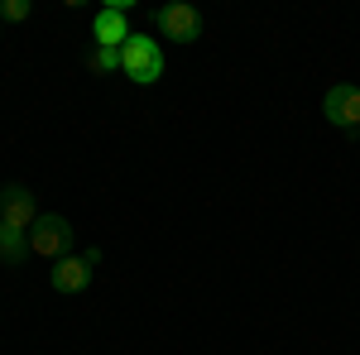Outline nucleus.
<instances>
[{
  "label": "nucleus",
  "instance_id": "nucleus-1",
  "mask_svg": "<svg viewBox=\"0 0 360 355\" xmlns=\"http://www.w3.org/2000/svg\"><path fill=\"white\" fill-rule=\"evenodd\" d=\"M120 72L135 86H154L164 77V44L149 39V34H130L125 49H120Z\"/></svg>",
  "mask_w": 360,
  "mask_h": 355
},
{
  "label": "nucleus",
  "instance_id": "nucleus-2",
  "mask_svg": "<svg viewBox=\"0 0 360 355\" xmlns=\"http://www.w3.org/2000/svg\"><path fill=\"white\" fill-rule=\"evenodd\" d=\"M68 250H72V226H68V217H53V212H49V217H39L29 226V254L58 264Z\"/></svg>",
  "mask_w": 360,
  "mask_h": 355
},
{
  "label": "nucleus",
  "instance_id": "nucleus-3",
  "mask_svg": "<svg viewBox=\"0 0 360 355\" xmlns=\"http://www.w3.org/2000/svg\"><path fill=\"white\" fill-rule=\"evenodd\" d=\"M154 20H159V34H168L173 44H197L202 29H207V25H202V15H197V5H183V0L164 5Z\"/></svg>",
  "mask_w": 360,
  "mask_h": 355
},
{
  "label": "nucleus",
  "instance_id": "nucleus-4",
  "mask_svg": "<svg viewBox=\"0 0 360 355\" xmlns=\"http://www.w3.org/2000/svg\"><path fill=\"white\" fill-rule=\"evenodd\" d=\"M322 115L332 120L336 130H360V86H351V82L327 86V96H322Z\"/></svg>",
  "mask_w": 360,
  "mask_h": 355
},
{
  "label": "nucleus",
  "instance_id": "nucleus-5",
  "mask_svg": "<svg viewBox=\"0 0 360 355\" xmlns=\"http://www.w3.org/2000/svg\"><path fill=\"white\" fill-rule=\"evenodd\" d=\"M101 254L96 250H86V254H63L53 269H49V278H53L58 293H82L86 283H91V264H96Z\"/></svg>",
  "mask_w": 360,
  "mask_h": 355
},
{
  "label": "nucleus",
  "instance_id": "nucleus-6",
  "mask_svg": "<svg viewBox=\"0 0 360 355\" xmlns=\"http://www.w3.org/2000/svg\"><path fill=\"white\" fill-rule=\"evenodd\" d=\"M34 221H39L34 192H29V188H20V183L0 188V226H10V231H29Z\"/></svg>",
  "mask_w": 360,
  "mask_h": 355
},
{
  "label": "nucleus",
  "instance_id": "nucleus-7",
  "mask_svg": "<svg viewBox=\"0 0 360 355\" xmlns=\"http://www.w3.org/2000/svg\"><path fill=\"white\" fill-rule=\"evenodd\" d=\"M91 39H96V49H125V39H130L125 10L101 5V10H96V20H91Z\"/></svg>",
  "mask_w": 360,
  "mask_h": 355
},
{
  "label": "nucleus",
  "instance_id": "nucleus-8",
  "mask_svg": "<svg viewBox=\"0 0 360 355\" xmlns=\"http://www.w3.org/2000/svg\"><path fill=\"white\" fill-rule=\"evenodd\" d=\"M20 254H29V231L0 226V259H20Z\"/></svg>",
  "mask_w": 360,
  "mask_h": 355
},
{
  "label": "nucleus",
  "instance_id": "nucleus-9",
  "mask_svg": "<svg viewBox=\"0 0 360 355\" xmlns=\"http://www.w3.org/2000/svg\"><path fill=\"white\" fill-rule=\"evenodd\" d=\"M91 67L96 72H120V49H91Z\"/></svg>",
  "mask_w": 360,
  "mask_h": 355
},
{
  "label": "nucleus",
  "instance_id": "nucleus-10",
  "mask_svg": "<svg viewBox=\"0 0 360 355\" xmlns=\"http://www.w3.org/2000/svg\"><path fill=\"white\" fill-rule=\"evenodd\" d=\"M29 10H34L29 0H5L0 5V20H29Z\"/></svg>",
  "mask_w": 360,
  "mask_h": 355
}]
</instances>
